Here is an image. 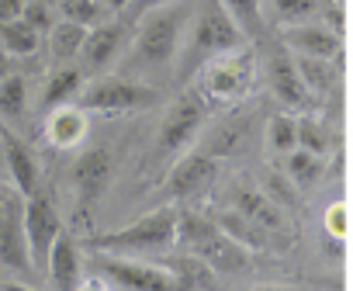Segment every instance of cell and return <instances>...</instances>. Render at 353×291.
Masks as SVG:
<instances>
[{"label": "cell", "mask_w": 353, "mask_h": 291, "mask_svg": "<svg viewBox=\"0 0 353 291\" xmlns=\"http://www.w3.org/2000/svg\"><path fill=\"white\" fill-rule=\"evenodd\" d=\"M246 46V35L239 32V25L229 18L222 0H205V8L198 11L194 18V28H191V39L184 46V56H181V66H176V80L188 83L198 77V70L225 52H236Z\"/></svg>", "instance_id": "obj_1"}, {"label": "cell", "mask_w": 353, "mask_h": 291, "mask_svg": "<svg viewBox=\"0 0 353 291\" xmlns=\"http://www.w3.org/2000/svg\"><path fill=\"white\" fill-rule=\"evenodd\" d=\"M176 222H181V212L163 205L142 219H135L125 229L114 232H101L90 236L87 246L94 253H114V257H142V253H170L176 246Z\"/></svg>", "instance_id": "obj_2"}, {"label": "cell", "mask_w": 353, "mask_h": 291, "mask_svg": "<svg viewBox=\"0 0 353 291\" xmlns=\"http://www.w3.org/2000/svg\"><path fill=\"white\" fill-rule=\"evenodd\" d=\"M176 246H184V253H194L198 260H205L215 274H243L250 267L246 246H239L219 222H208L194 212H181Z\"/></svg>", "instance_id": "obj_3"}, {"label": "cell", "mask_w": 353, "mask_h": 291, "mask_svg": "<svg viewBox=\"0 0 353 291\" xmlns=\"http://www.w3.org/2000/svg\"><path fill=\"white\" fill-rule=\"evenodd\" d=\"M198 94L208 108H232L239 104L253 83H256V59H253V49L243 46L236 52H225L212 63H205L198 70Z\"/></svg>", "instance_id": "obj_4"}, {"label": "cell", "mask_w": 353, "mask_h": 291, "mask_svg": "<svg viewBox=\"0 0 353 291\" xmlns=\"http://www.w3.org/2000/svg\"><path fill=\"white\" fill-rule=\"evenodd\" d=\"M77 104L87 114L118 118V114H139V111L159 104V90L152 83H139V80H125V77H101L80 90Z\"/></svg>", "instance_id": "obj_5"}, {"label": "cell", "mask_w": 353, "mask_h": 291, "mask_svg": "<svg viewBox=\"0 0 353 291\" xmlns=\"http://www.w3.org/2000/svg\"><path fill=\"white\" fill-rule=\"evenodd\" d=\"M188 21L184 8H156L152 14L142 18L139 39H135V66L145 70H159L166 63H173L176 46H181V28Z\"/></svg>", "instance_id": "obj_6"}, {"label": "cell", "mask_w": 353, "mask_h": 291, "mask_svg": "<svg viewBox=\"0 0 353 291\" xmlns=\"http://www.w3.org/2000/svg\"><path fill=\"white\" fill-rule=\"evenodd\" d=\"M205 118H208V104L201 101L198 90H188L181 94L163 114L159 128H156V157L159 160H170V157H181L188 146L198 139V132L205 128Z\"/></svg>", "instance_id": "obj_7"}, {"label": "cell", "mask_w": 353, "mask_h": 291, "mask_svg": "<svg viewBox=\"0 0 353 291\" xmlns=\"http://www.w3.org/2000/svg\"><path fill=\"white\" fill-rule=\"evenodd\" d=\"M90 267L97 274H104L108 281L128 288V291H194L191 284H184L166 263H142L135 257H114V253H94Z\"/></svg>", "instance_id": "obj_8"}, {"label": "cell", "mask_w": 353, "mask_h": 291, "mask_svg": "<svg viewBox=\"0 0 353 291\" xmlns=\"http://www.w3.org/2000/svg\"><path fill=\"white\" fill-rule=\"evenodd\" d=\"M18 198L21 194H4L0 201V267L14 274H32L35 260L25 236V205Z\"/></svg>", "instance_id": "obj_9"}, {"label": "cell", "mask_w": 353, "mask_h": 291, "mask_svg": "<svg viewBox=\"0 0 353 291\" xmlns=\"http://www.w3.org/2000/svg\"><path fill=\"white\" fill-rule=\"evenodd\" d=\"M267 73H270V90H274V97H277L284 108H291V111H298V114H312V111L319 108V97L305 87V80H301V73H298V63H294V56H291L288 46H284V49L274 46Z\"/></svg>", "instance_id": "obj_10"}, {"label": "cell", "mask_w": 353, "mask_h": 291, "mask_svg": "<svg viewBox=\"0 0 353 291\" xmlns=\"http://www.w3.org/2000/svg\"><path fill=\"white\" fill-rule=\"evenodd\" d=\"M59 232H63V219H59L52 198L42 191L25 198V236H28V250H32L35 267L49 263V253H52Z\"/></svg>", "instance_id": "obj_11"}, {"label": "cell", "mask_w": 353, "mask_h": 291, "mask_svg": "<svg viewBox=\"0 0 353 291\" xmlns=\"http://www.w3.org/2000/svg\"><path fill=\"white\" fill-rule=\"evenodd\" d=\"M111 167L114 163H111L108 150H87L83 157H77V163H73V188H77V212L83 219L104 198V191L111 184Z\"/></svg>", "instance_id": "obj_12"}, {"label": "cell", "mask_w": 353, "mask_h": 291, "mask_svg": "<svg viewBox=\"0 0 353 291\" xmlns=\"http://www.w3.org/2000/svg\"><path fill=\"white\" fill-rule=\"evenodd\" d=\"M215 170H219V157H212L205 150H194V153L181 157V160L170 167L166 184H163V194L170 201H184V198L198 194L201 188H208V181L215 177Z\"/></svg>", "instance_id": "obj_13"}, {"label": "cell", "mask_w": 353, "mask_h": 291, "mask_svg": "<svg viewBox=\"0 0 353 291\" xmlns=\"http://www.w3.org/2000/svg\"><path fill=\"white\" fill-rule=\"evenodd\" d=\"M0 139H4V163H8V177H11L14 191L21 198H32L39 191V160L32 153V146L4 125H0Z\"/></svg>", "instance_id": "obj_14"}, {"label": "cell", "mask_w": 353, "mask_h": 291, "mask_svg": "<svg viewBox=\"0 0 353 291\" xmlns=\"http://www.w3.org/2000/svg\"><path fill=\"white\" fill-rule=\"evenodd\" d=\"M284 46L294 56H315V59H339L343 56V35H336L325 25H291L284 32Z\"/></svg>", "instance_id": "obj_15"}, {"label": "cell", "mask_w": 353, "mask_h": 291, "mask_svg": "<svg viewBox=\"0 0 353 291\" xmlns=\"http://www.w3.org/2000/svg\"><path fill=\"white\" fill-rule=\"evenodd\" d=\"M49 277H52V288L56 291H77L80 281H83V257H80V246L73 239V232H59L52 253H49Z\"/></svg>", "instance_id": "obj_16"}, {"label": "cell", "mask_w": 353, "mask_h": 291, "mask_svg": "<svg viewBox=\"0 0 353 291\" xmlns=\"http://www.w3.org/2000/svg\"><path fill=\"white\" fill-rule=\"evenodd\" d=\"M121 46H125V25H114V21L111 25H97L94 32H87V42L80 49L83 70H90V73L108 70L114 63V56L121 52Z\"/></svg>", "instance_id": "obj_17"}, {"label": "cell", "mask_w": 353, "mask_h": 291, "mask_svg": "<svg viewBox=\"0 0 353 291\" xmlns=\"http://www.w3.org/2000/svg\"><path fill=\"white\" fill-rule=\"evenodd\" d=\"M232 205H236L239 215H246L250 222L263 225L267 232H284V215L274 208V201H270L267 194H260V191L239 184V188H232Z\"/></svg>", "instance_id": "obj_18"}, {"label": "cell", "mask_w": 353, "mask_h": 291, "mask_svg": "<svg viewBox=\"0 0 353 291\" xmlns=\"http://www.w3.org/2000/svg\"><path fill=\"white\" fill-rule=\"evenodd\" d=\"M46 135H49L52 146H59V150H70V146L83 142V135H87V111H83L80 104H77V108L63 104V108L49 111V118H46Z\"/></svg>", "instance_id": "obj_19"}, {"label": "cell", "mask_w": 353, "mask_h": 291, "mask_svg": "<svg viewBox=\"0 0 353 291\" xmlns=\"http://www.w3.org/2000/svg\"><path fill=\"white\" fill-rule=\"evenodd\" d=\"M83 90V70L80 66H59L49 83H46V94H42V108L46 111H56L63 104H70L73 97H80Z\"/></svg>", "instance_id": "obj_20"}, {"label": "cell", "mask_w": 353, "mask_h": 291, "mask_svg": "<svg viewBox=\"0 0 353 291\" xmlns=\"http://www.w3.org/2000/svg\"><path fill=\"white\" fill-rule=\"evenodd\" d=\"M294 56V52H291ZM298 63V73L305 80V87L315 94V97H325L336 83H339V59H315V56H294Z\"/></svg>", "instance_id": "obj_21"}, {"label": "cell", "mask_w": 353, "mask_h": 291, "mask_svg": "<svg viewBox=\"0 0 353 291\" xmlns=\"http://www.w3.org/2000/svg\"><path fill=\"white\" fill-rule=\"evenodd\" d=\"M215 222H219L239 246H246V250H263V246H270V232H267L263 225L250 222L246 215H239L236 208H232V212H222Z\"/></svg>", "instance_id": "obj_22"}, {"label": "cell", "mask_w": 353, "mask_h": 291, "mask_svg": "<svg viewBox=\"0 0 353 291\" xmlns=\"http://www.w3.org/2000/svg\"><path fill=\"white\" fill-rule=\"evenodd\" d=\"M166 267L181 277L184 284H191L194 291L201 288V291H219V284H215V270L205 263V260H198L194 253H181V257H170L166 260Z\"/></svg>", "instance_id": "obj_23"}, {"label": "cell", "mask_w": 353, "mask_h": 291, "mask_svg": "<svg viewBox=\"0 0 353 291\" xmlns=\"http://www.w3.org/2000/svg\"><path fill=\"white\" fill-rule=\"evenodd\" d=\"M42 42V32H35L28 21H4L0 25V49L11 56H32Z\"/></svg>", "instance_id": "obj_24"}, {"label": "cell", "mask_w": 353, "mask_h": 291, "mask_svg": "<svg viewBox=\"0 0 353 291\" xmlns=\"http://www.w3.org/2000/svg\"><path fill=\"white\" fill-rule=\"evenodd\" d=\"M83 42H87V28L77 25V21H63V25H56V28L49 32V46H52V56H56L59 63L73 59V56L83 49Z\"/></svg>", "instance_id": "obj_25"}, {"label": "cell", "mask_w": 353, "mask_h": 291, "mask_svg": "<svg viewBox=\"0 0 353 291\" xmlns=\"http://www.w3.org/2000/svg\"><path fill=\"white\" fill-rule=\"evenodd\" d=\"M229 18L239 25V32L246 39H260L263 35V11H260V0H222Z\"/></svg>", "instance_id": "obj_26"}, {"label": "cell", "mask_w": 353, "mask_h": 291, "mask_svg": "<svg viewBox=\"0 0 353 291\" xmlns=\"http://www.w3.org/2000/svg\"><path fill=\"white\" fill-rule=\"evenodd\" d=\"M28 108V80L11 73L8 80H0V114L4 118H21Z\"/></svg>", "instance_id": "obj_27"}, {"label": "cell", "mask_w": 353, "mask_h": 291, "mask_svg": "<svg viewBox=\"0 0 353 291\" xmlns=\"http://www.w3.org/2000/svg\"><path fill=\"white\" fill-rule=\"evenodd\" d=\"M267 139H270V150L274 153H294L298 150V118L291 114H274L270 118V128H267Z\"/></svg>", "instance_id": "obj_28"}, {"label": "cell", "mask_w": 353, "mask_h": 291, "mask_svg": "<svg viewBox=\"0 0 353 291\" xmlns=\"http://www.w3.org/2000/svg\"><path fill=\"white\" fill-rule=\"evenodd\" d=\"M298 150H308V153H315V157H325V153L332 150L329 132H325L312 114H301V118H298Z\"/></svg>", "instance_id": "obj_29"}, {"label": "cell", "mask_w": 353, "mask_h": 291, "mask_svg": "<svg viewBox=\"0 0 353 291\" xmlns=\"http://www.w3.org/2000/svg\"><path fill=\"white\" fill-rule=\"evenodd\" d=\"M325 157H315V153H308V150H294V153H288V174L298 181V184H312V181H319V174H322V163Z\"/></svg>", "instance_id": "obj_30"}, {"label": "cell", "mask_w": 353, "mask_h": 291, "mask_svg": "<svg viewBox=\"0 0 353 291\" xmlns=\"http://www.w3.org/2000/svg\"><path fill=\"white\" fill-rule=\"evenodd\" d=\"M270 11L281 25H305L319 11V4L315 0H270Z\"/></svg>", "instance_id": "obj_31"}, {"label": "cell", "mask_w": 353, "mask_h": 291, "mask_svg": "<svg viewBox=\"0 0 353 291\" xmlns=\"http://www.w3.org/2000/svg\"><path fill=\"white\" fill-rule=\"evenodd\" d=\"M59 11L66 21H77V25H97L101 18V8H97V0H59Z\"/></svg>", "instance_id": "obj_32"}, {"label": "cell", "mask_w": 353, "mask_h": 291, "mask_svg": "<svg viewBox=\"0 0 353 291\" xmlns=\"http://www.w3.org/2000/svg\"><path fill=\"white\" fill-rule=\"evenodd\" d=\"M21 21H28L35 32H52V28H56V25H52V14H49V4H42V0H28Z\"/></svg>", "instance_id": "obj_33"}, {"label": "cell", "mask_w": 353, "mask_h": 291, "mask_svg": "<svg viewBox=\"0 0 353 291\" xmlns=\"http://www.w3.org/2000/svg\"><path fill=\"white\" fill-rule=\"evenodd\" d=\"M25 4H28V0H0V25H4V21H18L25 14Z\"/></svg>", "instance_id": "obj_34"}, {"label": "cell", "mask_w": 353, "mask_h": 291, "mask_svg": "<svg viewBox=\"0 0 353 291\" xmlns=\"http://www.w3.org/2000/svg\"><path fill=\"white\" fill-rule=\"evenodd\" d=\"M322 14H325V28H332L336 35H343V25H346V18H343V8H336V4H332V8H325Z\"/></svg>", "instance_id": "obj_35"}, {"label": "cell", "mask_w": 353, "mask_h": 291, "mask_svg": "<svg viewBox=\"0 0 353 291\" xmlns=\"http://www.w3.org/2000/svg\"><path fill=\"white\" fill-rule=\"evenodd\" d=\"M77 291H108V281H101V277H83Z\"/></svg>", "instance_id": "obj_36"}, {"label": "cell", "mask_w": 353, "mask_h": 291, "mask_svg": "<svg viewBox=\"0 0 353 291\" xmlns=\"http://www.w3.org/2000/svg\"><path fill=\"white\" fill-rule=\"evenodd\" d=\"M166 4H173V0H139V4H135V11H139V14H149V11H156V8H166Z\"/></svg>", "instance_id": "obj_37"}, {"label": "cell", "mask_w": 353, "mask_h": 291, "mask_svg": "<svg viewBox=\"0 0 353 291\" xmlns=\"http://www.w3.org/2000/svg\"><path fill=\"white\" fill-rule=\"evenodd\" d=\"M11 66H14V56L0 49V80H8V77H11Z\"/></svg>", "instance_id": "obj_38"}, {"label": "cell", "mask_w": 353, "mask_h": 291, "mask_svg": "<svg viewBox=\"0 0 353 291\" xmlns=\"http://www.w3.org/2000/svg\"><path fill=\"white\" fill-rule=\"evenodd\" d=\"M0 291H35V288L25 281H0Z\"/></svg>", "instance_id": "obj_39"}, {"label": "cell", "mask_w": 353, "mask_h": 291, "mask_svg": "<svg viewBox=\"0 0 353 291\" xmlns=\"http://www.w3.org/2000/svg\"><path fill=\"white\" fill-rule=\"evenodd\" d=\"M253 291H298V288H291V284H256Z\"/></svg>", "instance_id": "obj_40"}, {"label": "cell", "mask_w": 353, "mask_h": 291, "mask_svg": "<svg viewBox=\"0 0 353 291\" xmlns=\"http://www.w3.org/2000/svg\"><path fill=\"white\" fill-rule=\"evenodd\" d=\"M8 174V163H4V139H0V177Z\"/></svg>", "instance_id": "obj_41"}, {"label": "cell", "mask_w": 353, "mask_h": 291, "mask_svg": "<svg viewBox=\"0 0 353 291\" xmlns=\"http://www.w3.org/2000/svg\"><path fill=\"white\" fill-rule=\"evenodd\" d=\"M42 4H52V0H42Z\"/></svg>", "instance_id": "obj_42"}]
</instances>
